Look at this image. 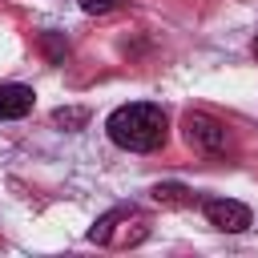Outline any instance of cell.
Masks as SVG:
<instances>
[{
	"mask_svg": "<svg viewBox=\"0 0 258 258\" xmlns=\"http://www.w3.org/2000/svg\"><path fill=\"white\" fill-rule=\"evenodd\" d=\"M105 133L117 149H129V153H153L169 137L161 105H149V101H133V105L113 109L105 121Z\"/></svg>",
	"mask_w": 258,
	"mask_h": 258,
	"instance_id": "obj_1",
	"label": "cell"
},
{
	"mask_svg": "<svg viewBox=\"0 0 258 258\" xmlns=\"http://www.w3.org/2000/svg\"><path fill=\"white\" fill-rule=\"evenodd\" d=\"M181 129H185V141H189L194 149L210 153V157H222V153L230 149V133H226V125L214 121L210 113H185Z\"/></svg>",
	"mask_w": 258,
	"mask_h": 258,
	"instance_id": "obj_2",
	"label": "cell"
},
{
	"mask_svg": "<svg viewBox=\"0 0 258 258\" xmlns=\"http://www.w3.org/2000/svg\"><path fill=\"white\" fill-rule=\"evenodd\" d=\"M202 214H206V222H210L214 230H222V234H242V230L250 226V210H246L242 202H234V198H210V202L202 206Z\"/></svg>",
	"mask_w": 258,
	"mask_h": 258,
	"instance_id": "obj_3",
	"label": "cell"
},
{
	"mask_svg": "<svg viewBox=\"0 0 258 258\" xmlns=\"http://www.w3.org/2000/svg\"><path fill=\"white\" fill-rule=\"evenodd\" d=\"M32 105H36V93L28 85H16V81L0 85V121H20L32 113Z\"/></svg>",
	"mask_w": 258,
	"mask_h": 258,
	"instance_id": "obj_4",
	"label": "cell"
},
{
	"mask_svg": "<svg viewBox=\"0 0 258 258\" xmlns=\"http://www.w3.org/2000/svg\"><path fill=\"white\" fill-rule=\"evenodd\" d=\"M149 194H153V202H157V206H173V210L194 202V198H189V189H185V185H177V181H161V185H153Z\"/></svg>",
	"mask_w": 258,
	"mask_h": 258,
	"instance_id": "obj_5",
	"label": "cell"
},
{
	"mask_svg": "<svg viewBox=\"0 0 258 258\" xmlns=\"http://www.w3.org/2000/svg\"><path fill=\"white\" fill-rule=\"evenodd\" d=\"M52 121H56V125H64V129H81V125L89 121V109L69 105V109H56V113H52Z\"/></svg>",
	"mask_w": 258,
	"mask_h": 258,
	"instance_id": "obj_6",
	"label": "cell"
},
{
	"mask_svg": "<svg viewBox=\"0 0 258 258\" xmlns=\"http://www.w3.org/2000/svg\"><path fill=\"white\" fill-rule=\"evenodd\" d=\"M113 8H117V0H81V12L85 16H105Z\"/></svg>",
	"mask_w": 258,
	"mask_h": 258,
	"instance_id": "obj_7",
	"label": "cell"
},
{
	"mask_svg": "<svg viewBox=\"0 0 258 258\" xmlns=\"http://www.w3.org/2000/svg\"><path fill=\"white\" fill-rule=\"evenodd\" d=\"M254 56H258V36H254Z\"/></svg>",
	"mask_w": 258,
	"mask_h": 258,
	"instance_id": "obj_8",
	"label": "cell"
}]
</instances>
